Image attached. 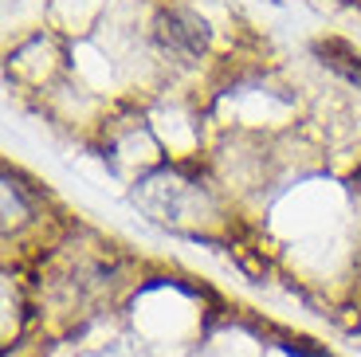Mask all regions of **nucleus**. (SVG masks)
Returning a JSON list of instances; mask_svg holds the SVG:
<instances>
[{
  "mask_svg": "<svg viewBox=\"0 0 361 357\" xmlns=\"http://www.w3.org/2000/svg\"><path fill=\"white\" fill-rule=\"evenodd\" d=\"M318 52H322V63H330L350 87L361 90V52H353L342 40H326V44H318Z\"/></svg>",
  "mask_w": 361,
  "mask_h": 357,
  "instance_id": "nucleus-1",
  "label": "nucleus"
}]
</instances>
